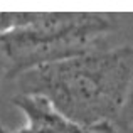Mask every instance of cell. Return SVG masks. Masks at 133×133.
<instances>
[{
    "label": "cell",
    "instance_id": "277c9868",
    "mask_svg": "<svg viewBox=\"0 0 133 133\" xmlns=\"http://www.w3.org/2000/svg\"><path fill=\"white\" fill-rule=\"evenodd\" d=\"M0 133H9V131H7V130H5V128H3V127H2V125H0Z\"/></svg>",
    "mask_w": 133,
    "mask_h": 133
},
{
    "label": "cell",
    "instance_id": "7a4b0ae2",
    "mask_svg": "<svg viewBox=\"0 0 133 133\" xmlns=\"http://www.w3.org/2000/svg\"><path fill=\"white\" fill-rule=\"evenodd\" d=\"M118 15L106 12H30L25 24L0 34L3 78L111 47Z\"/></svg>",
    "mask_w": 133,
    "mask_h": 133
},
{
    "label": "cell",
    "instance_id": "6da1fadb",
    "mask_svg": "<svg viewBox=\"0 0 133 133\" xmlns=\"http://www.w3.org/2000/svg\"><path fill=\"white\" fill-rule=\"evenodd\" d=\"M20 94H36L91 133L133 128V47L118 45L45 64L20 74Z\"/></svg>",
    "mask_w": 133,
    "mask_h": 133
},
{
    "label": "cell",
    "instance_id": "5b68a950",
    "mask_svg": "<svg viewBox=\"0 0 133 133\" xmlns=\"http://www.w3.org/2000/svg\"><path fill=\"white\" fill-rule=\"evenodd\" d=\"M130 133H133V128H131V131H130Z\"/></svg>",
    "mask_w": 133,
    "mask_h": 133
},
{
    "label": "cell",
    "instance_id": "3957f363",
    "mask_svg": "<svg viewBox=\"0 0 133 133\" xmlns=\"http://www.w3.org/2000/svg\"><path fill=\"white\" fill-rule=\"evenodd\" d=\"M12 103L25 118L22 128L9 133H91L72 123L51 106L47 99L36 94H17Z\"/></svg>",
    "mask_w": 133,
    "mask_h": 133
}]
</instances>
